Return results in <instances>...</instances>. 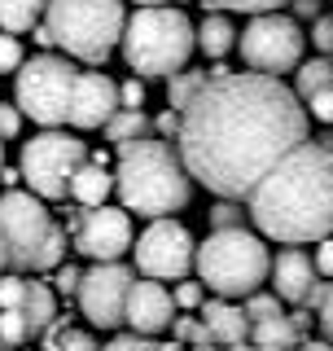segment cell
<instances>
[{
  "label": "cell",
  "mask_w": 333,
  "mask_h": 351,
  "mask_svg": "<svg viewBox=\"0 0 333 351\" xmlns=\"http://www.w3.org/2000/svg\"><path fill=\"white\" fill-rule=\"evenodd\" d=\"M27 338H31L27 316H22L18 307H5V312H0V343H5V347H18V343H27Z\"/></svg>",
  "instance_id": "cell-29"
},
{
  "label": "cell",
  "mask_w": 333,
  "mask_h": 351,
  "mask_svg": "<svg viewBox=\"0 0 333 351\" xmlns=\"http://www.w3.org/2000/svg\"><path fill=\"white\" fill-rule=\"evenodd\" d=\"M140 106H145V84L132 75V80L119 84V110H140Z\"/></svg>",
  "instance_id": "cell-32"
},
{
  "label": "cell",
  "mask_w": 333,
  "mask_h": 351,
  "mask_svg": "<svg viewBox=\"0 0 333 351\" xmlns=\"http://www.w3.org/2000/svg\"><path fill=\"white\" fill-rule=\"evenodd\" d=\"M27 62V53H22V40L14 31H5L0 36V75H18V66Z\"/></svg>",
  "instance_id": "cell-30"
},
{
  "label": "cell",
  "mask_w": 333,
  "mask_h": 351,
  "mask_svg": "<svg viewBox=\"0 0 333 351\" xmlns=\"http://www.w3.org/2000/svg\"><path fill=\"white\" fill-rule=\"evenodd\" d=\"M281 294H263V290H254V294H246V299H241V307H246V316H250V325L254 321H268V316H281Z\"/></svg>",
  "instance_id": "cell-27"
},
{
  "label": "cell",
  "mask_w": 333,
  "mask_h": 351,
  "mask_svg": "<svg viewBox=\"0 0 333 351\" xmlns=\"http://www.w3.org/2000/svg\"><path fill=\"white\" fill-rule=\"evenodd\" d=\"M88 141H79L75 132L62 128H44L40 136H31L18 154V171L36 197L53 202V197H71V176L79 171V162H88Z\"/></svg>",
  "instance_id": "cell-8"
},
{
  "label": "cell",
  "mask_w": 333,
  "mask_h": 351,
  "mask_svg": "<svg viewBox=\"0 0 333 351\" xmlns=\"http://www.w3.org/2000/svg\"><path fill=\"white\" fill-rule=\"evenodd\" d=\"M110 193H114V176L106 171V162H97V158H88L79 162V171L71 176V197L79 206H101L110 202Z\"/></svg>",
  "instance_id": "cell-18"
},
{
  "label": "cell",
  "mask_w": 333,
  "mask_h": 351,
  "mask_svg": "<svg viewBox=\"0 0 333 351\" xmlns=\"http://www.w3.org/2000/svg\"><path fill=\"white\" fill-rule=\"evenodd\" d=\"M316 277H320V272H316V259L307 255V250H298V246H285L281 255L272 259V272H268L272 290L281 294L285 303H307Z\"/></svg>",
  "instance_id": "cell-16"
},
{
  "label": "cell",
  "mask_w": 333,
  "mask_h": 351,
  "mask_svg": "<svg viewBox=\"0 0 333 351\" xmlns=\"http://www.w3.org/2000/svg\"><path fill=\"white\" fill-rule=\"evenodd\" d=\"M303 106H307V114H312L316 123L333 128V84H329V88H320V93H312Z\"/></svg>",
  "instance_id": "cell-31"
},
{
  "label": "cell",
  "mask_w": 333,
  "mask_h": 351,
  "mask_svg": "<svg viewBox=\"0 0 333 351\" xmlns=\"http://www.w3.org/2000/svg\"><path fill=\"white\" fill-rule=\"evenodd\" d=\"M44 27L53 44L75 62H106L127 27L123 0H49Z\"/></svg>",
  "instance_id": "cell-7"
},
{
  "label": "cell",
  "mask_w": 333,
  "mask_h": 351,
  "mask_svg": "<svg viewBox=\"0 0 333 351\" xmlns=\"http://www.w3.org/2000/svg\"><path fill=\"white\" fill-rule=\"evenodd\" d=\"M197 49H202V58H228L232 49H237V22L228 14H206L197 22Z\"/></svg>",
  "instance_id": "cell-20"
},
{
  "label": "cell",
  "mask_w": 333,
  "mask_h": 351,
  "mask_svg": "<svg viewBox=\"0 0 333 351\" xmlns=\"http://www.w3.org/2000/svg\"><path fill=\"white\" fill-rule=\"evenodd\" d=\"M333 84V58H312V62H298V71H294V93L303 97H312L320 93V88H329Z\"/></svg>",
  "instance_id": "cell-24"
},
{
  "label": "cell",
  "mask_w": 333,
  "mask_h": 351,
  "mask_svg": "<svg viewBox=\"0 0 333 351\" xmlns=\"http://www.w3.org/2000/svg\"><path fill=\"white\" fill-rule=\"evenodd\" d=\"M119 49H123V62L132 66V75H140V80H171L193 58L197 31L188 22V14L175 5H140L127 18Z\"/></svg>",
  "instance_id": "cell-4"
},
{
  "label": "cell",
  "mask_w": 333,
  "mask_h": 351,
  "mask_svg": "<svg viewBox=\"0 0 333 351\" xmlns=\"http://www.w3.org/2000/svg\"><path fill=\"white\" fill-rule=\"evenodd\" d=\"M114 193L127 211L158 219V215H175L188 206L193 197V176H188L180 149H171L166 141L140 136L119 145V162H114Z\"/></svg>",
  "instance_id": "cell-3"
},
{
  "label": "cell",
  "mask_w": 333,
  "mask_h": 351,
  "mask_svg": "<svg viewBox=\"0 0 333 351\" xmlns=\"http://www.w3.org/2000/svg\"><path fill=\"white\" fill-rule=\"evenodd\" d=\"M136 5H166V0H136Z\"/></svg>",
  "instance_id": "cell-48"
},
{
  "label": "cell",
  "mask_w": 333,
  "mask_h": 351,
  "mask_svg": "<svg viewBox=\"0 0 333 351\" xmlns=\"http://www.w3.org/2000/svg\"><path fill=\"white\" fill-rule=\"evenodd\" d=\"M206 80H210L206 71H188V66H184V71H175L171 80H166V106H171V110H184L197 93H202Z\"/></svg>",
  "instance_id": "cell-26"
},
{
  "label": "cell",
  "mask_w": 333,
  "mask_h": 351,
  "mask_svg": "<svg viewBox=\"0 0 333 351\" xmlns=\"http://www.w3.org/2000/svg\"><path fill=\"white\" fill-rule=\"evenodd\" d=\"M184 351H224L219 343H197V347H184Z\"/></svg>",
  "instance_id": "cell-46"
},
{
  "label": "cell",
  "mask_w": 333,
  "mask_h": 351,
  "mask_svg": "<svg viewBox=\"0 0 333 351\" xmlns=\"http://www.w3.org/2000/svg\"><path fill=\"white\" fill-rule=\"evenodd\" d=\"M232 224H241V219H237L232 197H224V206H215V228H232Z\"/></svg>",
  "instance_id": "cell-41"
},
{
  "label": "cell",
  "mask_w": 333,
  "mask_h": 351,
  "mask_svg": "<svg viewBox=\"0 0 333 351\" xmlns=\"http://www.w3.org/2000/svg\"><path fill=\"white\" fill-rule=\"evenodd\" d=\"M193 272L210 294H219V299H246V294L263 290V281H268V272H272L268 241H263V233H250V228H241V224L215 228V233H206V241L197 246Z\"/></svg>",
  "instance_id": "cell-5"
},
{
  "label": "cell",
  "mask_w": 333,
  "mask_h": 351,
  "mask_svg": "<svg viewBox=\"0 0 333 351\" xmlns=\"http://www.w3.org/2000/svg\"><path fill=\"white\" fill-rule=\"evenodd\" d=\"M44 351H101V343L88 329H71L66 321H53L49 338H44Z\"/></svg>",
  "instance_id": "cell-25"
},
{
  "label": "cell",
  "mask_w": 333,
  "mask_h": 351,
  "mask_svg": "<svg viewBox=\"0 0 333 351\" xmlns=\"http://www.w3.org/2000/svg\"><path fill=\"white\" fill-rule=\"evenodd\" d=\"M53 281H58V294H79L84 272L75 268V263H58V268H53Z\"/></svg>",
  "instance_id": "cell-35"
},
{
  "label": "cell",
  "mask_w": 333,
  "mask_h": 351,
  "mask_svg": "<svg viewBox=\"0 0 333 351\" xmlns=\"http://www.w3.org/2000/svg\"><path fill=\"white\" fill-rule=\"evenodd\" d=\"M202 325H206L210 343H219V347H237V343H246V338H250L246 307H237L232 299H219V294L210 303H202Z\"/></svg>",
  "instance_id": "cell-17"
},
{
  "label": "cell",
  "mask_w": 333,
  "mask_h": 351,
  "mask_svg": "<svg viewBox=\"0 0 333 351\" xmlns=\"http://www.w3.org/2000/svg\"><path fill=\"white\" fill-rule=\"evenodd\" d=\"M316 272H320V277H329V281H333V233L316 241Z\"/></svg>",
  "instance_id": "cell-38"
},
{
  "label": "cell",
  "mask_w": 333,
  "mask_h": 351,
  "mask_svg": "<svg viewBox=\"0 0 333 351\" xmlns=\"http://www.w3.org/2000/svg\"><path fill=\"white\" fill-rule=\"evenodd\" d=\"M101 351H184V347H175V343H153V338H145V334H114Z\"/></svg>",
  "instance_id": "cell-28"
},
{
  "label": "cell",
  "mask_w": 333,
  "mask_h": 351,
  "mask_svg": "<svg viewBox=\"0 0 333 351\" xmlns=\"http://www.w3.org/2000/svg\"><path fill=\"white\" fill-rule=\"evenodd\" d=\"M132 268H123L119 259L110 263H92L79 281V312L88 316L92 329H119L123 325V312H127V290H132Z\"/></svg>",
  "instance_id": "cell-13"
},
{
  "label": "cell",
  "mask_w": 333,
  "mask_h": 351,
  "mask_svg": "<svg viewBox=\"0 0 333 351\" xmlns=\"http://www.w3.org/2000/svg\"><path fill=\"white\" fill-rule=\"evenodd\" d=\"M22 294H27V277H0V312H5V307H18Z\"/></svg>",
  "instance_id": "cell-36"
},
{
  "label": "cell",
  "mask_w": 333,
  "mask_h": 351,
  "mask_svg": "<svg viewBox=\"0 0 333 351\" xmlns=\"http://www.w3.org/2000/svg\"><path fill=\"white\" fill-rule=\"evenodd\" d=\"M158 132H162V136H180V110H162V114H158Z\"/></svg>",
  "instance_id": "cell-42"
},
{
  "label": "cell",
  "mask_w": 333,
  "mask_h": 351,
  "mask_svg": "<svg viewBox=\"0 0 333 351\" xmlns=\"http://www.w3.org/2000/svg\"><path fill=\"white\" fill-rule=\"evenodd\" d=\"M250 215L263 237L303 246L333 233V145L303 141L254 184Z\"/></svg>",
  "instance_id": "cell-2"
},
{
  "label": "cell",
  "mask_w": 333,
  "mask_h": 351,
  "mask_svg": "<svg viewBox=\"0 0 333 351\" xmlns=\"http://www.w3.org/2000/svg\"><path fill=\"white\" fill-rule=\"evenodd\" d=\"M9 268V246H5V237H0V272Z\"/></svg>",
  "instance_id": "cell-45"
},
{
  "label": "cell",
  "mask_w": 333,
  "mask_h": 351,
  "mask_svg": "<svg viewBox=\"0 0 333 351\" xmlns=\"http://www.w3.org/2000/svg\"><path fill=\"white\" fill-rule=\"evenodd\" d=\"M18 132H22V110H18V101H14V106H5V101H0V136H5V141H14Z\"/></svg>",
  "instance_id": "cell-37"
},
{
  "label": "cell",
  "mask_w": 333,
  "mask_h": 351,
  "mask_svg": "<svg viewBox=\"0 0 333 351\" xmlns=\"http://www.w3.org/2000/svg\"><path fill=\"white\" fill-rule=\"evenodd\" d=\"M312 44L320 53H333V18H316L312 22Z\"/></svg>",
  "instance_id": "cell-39"
},
{
  "label": "cell",
  "mask_w": 333,
  "mask_h": 351,
  "mask_svg": "<svg viewBox=\"0 0 333 351\" xmlns=\"http://www.w3.org/2000/svg\"><path fill=\"white\" fill-rule=\"evenodd\" d=\"M294 14L298 18H316L320 14V0H294Z\"/></svg>",
  "instance_id": "cell-43"
},
{
  "label": "cell",
  "mask_w": 333,
  "mask_h": 351,
  "mask_svg": "<svg viewBox=\"0 0 333 351\" xmlns=\"http://www.w3.org/2000/svg\"><path fill=\"white\" fill-rule=\"evenodd\" d=\"M316 312H320V329H325V338L333 343V281L325 285V303H320Z\"/></svg>",
  "instance_id": "cell-40"
},
{
  "label": "cell",
  "mask_w": 333,
  "mask_h": 351,
  "mask_svg": "<svg viewBox=\"0 0 333 351\" xmlns=\"http://www.w3.org/2000/svg\"><path fill=\"white\" fill-rule=\"evenodd\" d=\"M132 255H136V272L153 281H184L193 272L197 259V241L193 233L171 215L149 219V228L132 241Z\"/></svg>",
  "instance_id": "cell-11"
},
{
  "label": "cell",
  "mask_w": 333,
  "mask_h": 351,
  "mask_svg": "<svg viewBox=\"0 0 333 351\" xmlns=\"http://www.w3.org/2000/svg\"><path fill=\"white\" fill-rule=\"evenodd\" d=\"M298 338H303V312L298 316H268V321H254L250 325V343L268 347V351H290L298 347Z\"/></svg>",
  "instance_id": "cell-19"
},
{
  "label": "cell",
  "mask_w": 333,
  "mask_h": 351,
  "mask_svg": "<svg viewBox=\"0 0 333 351\" xmlns=\"http://www.w3.org/2000/svg\"><path fill=\"white\" fill-rule=\"evenodd\" d=\"M0 184H5V189H18V184H22V171H14V167H0Z\"/></svg>",
  "instance_id": "cell-44"
},
{
  "label": "cell",
  "mask_w": 333,
  "mask_h": 351,
  "mask_svg": "<svg viewBox=\"0 0 333 351\" xmlns=\"http://www.w3.org/2000/svg\"><path fill=\"white\" fill-rule=\"evenodd\" d=\"M175 141L197 184L241 202L285 154L307 141V106L276 75L210 71L202 93L180 110Z\"/></svg>",
  "instance_id": "cell-1"
},
{
  "label": "cell",
  "mask_w": 333,
  "mask_h": 351,
  "mask_svg": "<svg viewBox=\"0 0 333 351\" xmlns=\"http://www.w3.org/2000/svg\"><path fill=\"white\" fill-rule=\"evenodd\" d=\"M114 110H119V84L106 71H79L75 93H71V110H66V123L75 132H92V128H106Z\"/></svg>",
  "instance_id": "cell-14"
},
{
  "label": "cell",
  "mask_w": 333,
  "mask_h": 351,
  "mask_svg": "<svg viewBox=\"0 0 333 351\" xmlns=\"http://www.w3.org/2000/svg\"><path fill=\"white\" fill-rule=\"evenodd\" d=\"M44 9H49V0H0V27L14 36L36 31L44 22Z\"/></svg>",
  "instance_id": "cell-22"
},
{
  "label": "cell",
  "mask_w": 333,
  "mask_h": 351,
  "mask_svg": "<svg viewBox=\"0 0 333 351\" xmlns=\"http://www.w3.org/2000/svg\"><path fill=\"white\" fill-rule=\"evenodd\" d=\"M71 241H75V250H79L84 259H92V263H110V259H123L127 250H132V211L123 202L119 206H84L79 215L71 219Z\"/></svg>",
  "instance_id": "cell-12"
},
{
  "label": "cell",
  "mask_w": 333,
  "mask_h": 351,
  "mask_svg": "<svg viewBox=\"0 0 333 351\" xmlns=\"http://www.w3.org/2000/svg\"><path fill=\"white\" fill-rule=\"evenodd\" d=\"M0 167H5V136H0Z\"/></svg>",
  "instance_id": "cell-47"
},
{
  "label": "cell",
  "mask_w": 333,
  "mask_h": 351,
  "mask_svg": "<svg viewBox=\"0 0 333 351\" xmlns=\"http://www.w3.org/2000/svg\"><path fill=\"white\" fill-rule=\"evenodd\" d=\"M0 237L9 246V268L18 272H53L66 259V228L31 189L0 193Z\"/></svg>",
  "instance_id": "cell-6"
},
{
  "label": "cell",
  "mask_w": 333,
  "mask_h": 351,
  "mask_svg": "<svg viewBox=\"0 0 333 351\" xmlns=\"http://www.w3.org/2000/svg\"><path fill=\"white\" fill-rule=\"evenodd\" d=\"M219 9H232V14H263V9H281L285 0H210Z\"/></svg>",
  "instance_id": "cell-34"
},
{
  "label": "cell",
  "mask_w": 333,
  "mask_h": 351,
  "mask_svg": "<svg viewBox=\"0 0 333 351\" xmlns=\"http://www.w3.org/2000/svg\"><path fill=\"white\" fill-rule=\"evenodd\" d=\"M18 312L27 316V329H31V338H36V334H44V329L53 325V290H49L44 281H27V294H22Z\"/></svg>",
  "instance_id": "cell-21"
},
{
  "label": "cell",
  "mask_w": 333,
  "mask_h": 351,
  "mask_svg": "<svg viewBox=\"0 0 333 351\" xmlns=\"http://www.w3.org/2000/svg\"><path fill=\"white\" fill-rule=\"evenodd\" d=\"M171 294H175V307H202L206 303V285L202 281H180Z\"/></svg>",
  "instance_id": "cell-33"
},
{
  "label": "cell",
  "mask_w": 333,
  "mask_h": 351,
  "mask_svg": "<svg viewBox=\"0 0 333 351\" xmlns=\"http://www.w3.org/2000/svg\"><path fill=\"white\" fill-rule=\"evenodd\" d=\"M75 71L71 58H58V53H40V58L22 62L14 75V101L18 110L40 128H62L66 110H71V93H75Z\"/></svg>",
  "instance_id": "cell-9"
},
{
  "label": "cell",
  "mask_w": 333,
  "mask_h": 351,
  "mask_svg": "<svg viewBox=\"0 0 333 351\" xmlns=\"http://www.w3.org/2000/svg\"><path fill=\"white\" fill-rule=\"evenodd\" d=\"M237 49H241V62L259 75H276L281 80L285 71H298L303 62V49H307V36L303 27L281 14V9H263V14H250L246 31L237 36Z\"/></svg>",
  "instance_id": "cell-10"
},
{
  "label": "cell",
  "mask_w": 333,
  "mask_h": 351,
  "mask_svg": "<svg viewBox=\"0 0 333 351\" xmlns=\"http://www.w3.org/2000/svg\"><path fill=\"white\" fill-rule=\"evenodd\" d=\"M175 294L166 290L162 281H132V290H127V312H123V325L132 329V334H145V338H158L162 329H171L175 321Z\"/></svg>",
  "instance_id": "cell-15"
},
{
  "label": "cell",
  "mask_w": 333,
  "mask_h": 351,
  "mask_svg": "<svg viewBox=\"0 0 333 351\" xmlns=\"http://www.w3.org/2000/svg\"><path fill=\"white\" fill-rule=\"evenodd\" d=\"M101 132H106V141H114V145H127V141H140L149 132V119H145V110H114Z\"/></svg>",
  "instance_id": "cell-23"
}]
</instances>
